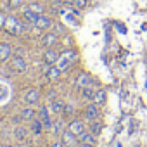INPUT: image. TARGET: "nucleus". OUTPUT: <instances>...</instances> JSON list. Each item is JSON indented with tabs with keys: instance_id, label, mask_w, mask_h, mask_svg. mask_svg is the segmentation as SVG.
<instances>
[{
	"instance_id": "obj_27",
	"label": "nucleus",
	"mask_w": 147,
	"mask_h": 147,
	"mask_svg": "<svg viewBox=\"0 0 147 147\" xmlns=\"http://www.w3.org/2000/svg\"><path fill=\"white\" fill-rule=\"evenodd\" d=\"M23 4H24V0H7V7L11 9H21Z\"/></svg>"
},
{
	"instance_id": "obj_4",
	"label": "nucleus",
	"mask_w": 147,
	"mask_h": 147,
	"mask_svg": "<svg viewBox=\"0 0 147 147\" xmlns=\"http://www.w3.org/2000/svg\"><path fill=\"white\" fill-rule=\"evenodd\" d=\"M24 102L28 106H38L42 102V92H40V88H35V87L28 88L24 92Z\"/></svg>"
},
{
	"instance_id": "obj_31",
	"label": "nucleus",
	"mask_w": 147,
	"mask_h": 147,
	"mask_svg": "<svg viewBox=\"0 0 147 147\" xmlns=\"http://www.w3.org/2000/svg\"><path fill=\"white\" fill-rule=\"evenodd\" d=\"M5 19H7V14L0 11V30H4V26H5Z\"/></svg>"
},
{
	"instance_id": "obj_30",
	"label": "nucleus",
	"mask_w": 147,
	"mask_h": 147,
	"mask_svg": "<svg viewBox=\"0 0 147 147\" xmlns=\"http://www.w3.org/2000/svg\"><path fill=\"white\" fill-rule=\"evenodd\" d=\"M49 147H66V145L62 144V140H61V138H54V140H52V144H50Z\"/></svg>"
},
{
	"instance_id": "obj_21",
	"label": "nucleus",
	"mask_w": 147,
	"mask_h": 147,
	"mask_svg": "<svg viewBox=\"0 0 147 147\" xmlns=\"http://www.w3.org/2000/svg\"><path fill=\"white\" fill-rule=\"evenodd\" d=\"M28 7L33 12H36V14H45V11H47V5L43 2H38V0H31V2L28 4Z\"/></svg>"
},
{
	"instance_id": "obj_16",
	"label": "nucleus",
	"mask_w": 147,
	"mask_h": 147,
	"mask_svg": "<svg viewBox=\"0 0 147 147\" xmlns=\"http://www.w3.org/2000/svg\"><path fill=\"white\" fill-rule=\"evenodd\" d=\"M64 109H66V100L64 99H54L52 102H50V111H52V114H55V116H62L64 114Z\"/></svg>"
},
{
	"instance_id": "obj_18",
	"label": "nucleus",
	"mask_w": 147,
	"mask_h": 147,
	"mask_svg": "<svg viewBox=\"0 0 147 147\" xmlns=\"http://www.w3.org/2000/svg\"><path fill=\"white\" fill-rule=\"evenodd\" d=\"M55 66H57L62 73H67L73 66H75V62H71V59H69L67 55L61 54V55H59V59H57V62H55Z\"/></svg>"
},
{
	"instance_id": "obj_36",
	"label": "nucleus",
	"mask_w": 147,
	"mask_h": 147,
	"mask_svg": "<svg viewBox=\"0 0 147 147\" xmlns=\"http://www.w3.org/2000/svg\"><path fill=\"white\" fill-rule=\"evenodd\" d=\"M0 147H2V144H0Z\"/></svg>"
},
{
	"instance_id": "obj_2",
	"label": "nucleus",
	"mask_w": 147,
	"mask_h": 147,
	"mask_svg": "<svg viewBox=\"0 0 147 147\" xmlns=\"http://www.w3.org/2000/svg\"><path fill=\"white\" fill-rule=\"evenodd\" d=\"M9 67L14 71V73H26L28 71V61L24 55H12L9 59Z\"/></svg>"
},
{
	"instance_id": "obj_34",
	"label": "nucleus",
	"mask_w": 147,
	"mask_h": 147,
	"mask_svg": "<svg viewBox=\"0 0 147 147\" xmlns=\"http://www.w3.org/2000/svg\"><path fill=\"white\" fill-rule=\"evenodd\" d=\"M135 147H140V145H135Z\"/></svg>"
},
{
	"instance_id": "obj_29",
	"label": "nucleus",
	"mask_w": 147,
	"mask_h": 147,
	"mask_svg": "<svg viewBox=\"0 0 147 147\" xmlns=\"http://www.w3.org/2000/svg\"><path fill=\"white\" fill-rule=\"evenodd\" d=\"M52 28H54V31H55V33H57L59 36H61V35H62V33L66 31L64 24H61V23H54V26H52Z\"/></svg>"
},
{
	"instance_id": "obj_7",
	"label": "nucleus",
	"mask_w": 147,
	"mask_h": 147,
	"mask_svg": "<svg viewBox=\"0 0 147 147\" xmlns=\"http://www.w3.org/2000/svg\"><path fill=\"white\" fill-rule=\"evenodd\" d=\"M40 43H42L43 47H55V45L59 43V35H57L55 31H52V30L43 31V35H42V38H40Z\"/></svg>"
},
{
	"instance_id": "obj_13",
	"label": "nucleus",
	"mask_w": 147,
	"mask_h": 147,
	"mask_svg": "<svg viewBox=\"0 0 147 147\" xmlns=\"http://www.w3.org/2000/svg\"><path fill=\"white\" fill-rule=\"evenodd\" d=\"M67 130H71L75 135H80L87 130V123L83 119H78V118H71L67 123Z\"/></svg>"
},
{
	"instance_id": "obj_5",
	"label": "nucleus",
	"mask_w": 147,
	"mask_h": 147,
	"mask_svg": "<svg viewBox=\"0 0 147 147\" xmlns=\"http://www.w3.org/2000/svg\"><path fill=\"white\" fill-rule=\"evenodd\" d=\"M38 118L42 119V123H43L45 130H50V126H52V123H54L50 106H49V107H47L45 104H43V106H40V107H38Z\"/></svg>"
},
{
	"instance_id": "obj_24",
	"label": "nucleus",
	"mask_w": 147,
	"mask_h": 147,
	"mask_svg": "<svg viewBox=\"0 0 147 147\" xmlns=\"http://www.w3.org/2000/svg\"><path fill=\"white\" fill-rule=\"evenodd\" d=\"M62 54H64V55H67V57L71 59V62H76V61H78V52H76L75 49H71V47L64 49V50H62Z\"/></svg>"
},
{
	"instance_id": "obj_1",
	"label": "nucleus",
	"mask_w": 147,
	"mask_h": 147,
	"mask_svg": "<svg viewBox=\"0 0 147 147\" xmlns=\"http://www.w3.org/2000/svg\"><path fill=\"white\" fill-rule=\"evenodd\" d=\"M31 23H28V21H24V19H19L18 16H14V14H7V19H5V26H4V30L9 33V35H12V36H23L26 31H30L31 30Z\"/></svg>"
},
{
	"instance_id": "obj_12",
	"label": "nucleus",
	"mask_w": 147,
	"mask_h": 147,
	"mask_svg": "<svg viewBox=\"0 0 147 147\" xmlns=\"http://www.w3.org/2000/svg\"><path fill=\"white\" fill-rule=\"evenodd\" d=\"M59 55L61 54L55 50V47H45V50L42 54V61H43V64H55Z\"/></svg>"
},
{
	"instance_id": "obj_35",
	"label": "nucleus",
	"mask_w": 147,
	"mask_h": 147,
	"mask_svg": "<svg viewBox=\"0 0 147 147\" xmlns=\"http://www.w3.org/2000/svg\"><path fill=\"white\" fill-rule=\"evenodd\" d=\"M18 147H23V145H18Z\"/></svg>"
},
{
	"instance_id": "obj_22",
	"label": "nucleus",
	"mask_w": 147,
	"mask_h": 147,
	"mask_svg": "<svg viewBox=\"0 0 147 147\" xmlns=\"http://www.w3.org/2000/svg\"><path fill=\"white\" fill-rule=\"evenodd\" d=\"M87 128H88L94 135H97V137H99V135L102 133V130H104V125L100 123V119H95V121H90Z\"/></svg>"
},
{
	"instance_id": "obj_6",
	"label": "nucleus",
	"mask_w": 147,
	"mask_h": 147,
	"mask_svg": "<svg viewBox=\"0 0 147 147\" xmlns=\"http://www.w3.org/2000/svg\"><path fill=\"white\" fill-rule=\"evenodd\" d=\"M54 23H55V21L52 19V16H49V14H40L38 21L35 23V28H36L38 31H49V30H52Z\"/></svg>"
},
{
	"instance_id": "obj_17",
	"label": "nucleus",
	"mask_w": 147,
	"mask_h": 147,
	"mask_svg": "<svg viewBox=\"0 0 147 147\" xmlns=\"http://www.w3.org/2000/svg\"><path fill=\"white\" fill-rule=\"evenodd\" d=\"M36 116H38V111H35L33 106H26V107H23V109L19 111V118H21L23 121H26V123H30V121L35 119Z\"/></svg>"
},
{
	"instance_id": "obj_28",
	"label": "nucleus",
	"mask_w": 147,
	"mask_h": 147,
	"mask_svg": "<svg viewBox=\"0 0 147 147\" xmlns=\"http://www.w3.org/2000/svg\"><path fill=\"white\" fill-rule=\"evenodd\" d=\"M87 5H88V0H75V2H73V7H75V9H78V11L85 9Z\"/></svg>"
},
{
	"instance_id": "obj_25",
	"label": "nucleus",
	"mask_w": 147,
	"mask_h": 147,
	"mask_svg": "<svg viewBox=\"0 0 147 147\" xmlns=\"http://www.w3.org/2000/svg\"><path fill=\"white\" fill-rule=\"evenodd\" d=\"M75 107H76L75 104L66 102V109H64V114H62V118H64V116H69V118H71L73 114H75Z\"/></svg>"
},
{
	"instance_id": "obj_23",
	"label": "nucleus",
	"mask_w": 147,
	"mask_h": 147,
	"mask_svg": "<svg viewBox=\"0 0 147 147\" xmlns=\"http://www.w3.org/2000/svg\"><path fill=\"white\" fill-rule=\"evenodd\" d=\"M94 102H95L99 107L104 106V102H106V90H104V88H97L95 97H94Z\"/></svg>"
},
{
	"instance_id": "obj_33",
	"label": "nucleus",
	"mask_w": 147,
	"mask_h": 147,
	"mask_svg": "<svg viewBox=\"0 0 147 147\" xmlns=\"http://www.w3.org/2000/svg\"><path fill=\"white\" fill-rule=\"evenodd\" d=\"M2 147H12L11 144H2Z\"/></svg>"
},
{
	"instance_id": "obj_20",
	"label": "nucleus",
	"mask_w": 147,
	"mask_h": 147,
	"mask_svg": "<svg viewBox=\"0 0 147 147\" xmlns=\"http://www.w3.org/2000/svg\"><path fill=\"white\" fill-rule=\"evenodd\" d=\"M92 83H94V80H92V76L88 75V73H80L78 80L75 82L76 88H83V87H87V85H92Z\"/></svg>"
},
{
	"instance_id": "obj_8",
	"label": "nucleus",
	"mask_w": 147,
	"mask_h": 147,
	"mask_svg": "<svg viewBox=\"0 0 147 147\" xmlns=\"http://www.w3.org/2000/svg\"><path fill=\"white\" fill-rule=\"evenodd\" d=\"M28 135H30V128H26L23 125H16L14 130H12V138L18 144H24L28 140Z\"/></svg>"
},
{
	"instance_id": "obj_15",
	"label": "nucleus",
	"mask_w": 147,
	"mask_h": 147,
	"mask_svg": "<svg viewBox=\"0 0 147 147\" xmlns=\"http://www.w3.org/2000/svg\"><path fill=\"white\" fill-rule=\"evenodd\" d=\"M30 133L33 135V137H42L43 135V131H45V126H43V123H42V119L36 116L35 119H31L30 121Z\"/></svg>"
},
{
	"instance_id": "obj_10",
	"label": "nucleus",
	"mask_w": 147,
	"mask_h": 147,
	"mask_svg": "<svg viewBox=\"0 0 147 147\" xmlns=\"http://www.w3.org/2000/svg\"><path fill=\"white\" fill-rule=\"evenodd\" d=\"M14 55V45L11 42H0V62H7Z\"/></svg>"
},
{
	"instance_id": "obj_14",
	"label": "nucleus",
	"mask_w": 147,
	"mask_h": 147,
	"mask_svg": "<svg viewBox=\"0 0 147 147\" xmlns=\"http://www.w3.org/2000/svg\"><path fill=\"white\" fill-rule=\"evenodd\" d=\"M80 90H82V92H80L82 100L90 102V100H94V97H95V92H97V83L94 82L92 85H87V87H83V88H80Z\"/></svg>"
},
{
	"instance_id": "obj_3",
	"label": "nucleus",
	"mask_w": 147,
	"mask_h": 147,
	"mask_svg": "<svg viewBox=\"0 0 147 147\" xmlns=\"http://www.w3.org/2000/svg\"><path fill=\"white\" fill-rule=\"evenodd\" d=\"M99 118H100V107H99L94 100L87 102L85 107H83V119H87V121L90 123V121H95V119H99Z\"/></svg>"
},
{
	"instance_id": "obj_26",
	"label": "nucleus",
	"mask_w": 147,
	"mask_h": 147,
	"mask_svg": "<svg viewBox=\"0 0 147 147\" xmlns=\"http://www.w3.org/2000/svg\"><path fill=\"white\" fill-rule=\"evenodd\" d=\"M45 99H47L49 102H52L54 99H57V90H55V88H47V92H45Z\"/></svg>"
},
{
	"instance_id": "obj_19",
	"label": "nucleus",
	"mask_w": 147,
	"mask_h": 147,
	"mask_svg": "<svg viewBox=\"0 0 147 147\" xmlns=\"http://www.w3.org/2000/svg\"><path fill=\"white\" fill-rule=\"evenodd\" d=\"M78 142L80 144H92V145H97V135H94L88 128L78 135Z\"/></svg>"
},
{
	"instance_id": "obj_32",
	"label": "nucleus",
	"mask_w": 147,
	"mask_h": 147,
	"mask_svg": "<svg viewBox=\"0 0 147 147\" xmlns=\"http://www.w3.org/2000/svg\"><path fill=\"white\" fill-rule=\"evenodd\" d=\"M78 147H97V145H92V144H78Z\"/></svg>"
},
{
	"instance_id": "obj_9",
	"label": "nucleus",
	"mask_w": 147,
	"mask_h": 147,
	"mask_svg": "<svg viewBox=\"0 0 147 147\" xmlns=\"http://www.w3.org/2000/svg\"><path fill=\"white\" fill-rule=\"evenodd\" d=\"M67 128V125L64 123V119L61 118V116H57L55 119H54V123H52V126H50V135L54 137V138H59L61 135H62V131Z\"/></svg>"
},
{
	"instance_id": "obj_11",
	"label": "nucleus",
	"mask_w": 147,
	"mask_h": 147,
	"mask_svg": "<svg viewBox=\"0 0 147 147\" xmlns=\"http://www.w3.org/2000/svg\"><path fill=\"white\" fill-rule=\"evenodd\" d=\"M59 138L62 140V144H64L66 147H78V144H80V142H78V135H75V133H73L71 130H67V128L62 131V135H61Z\"/></svg>"
}]
</instances>
